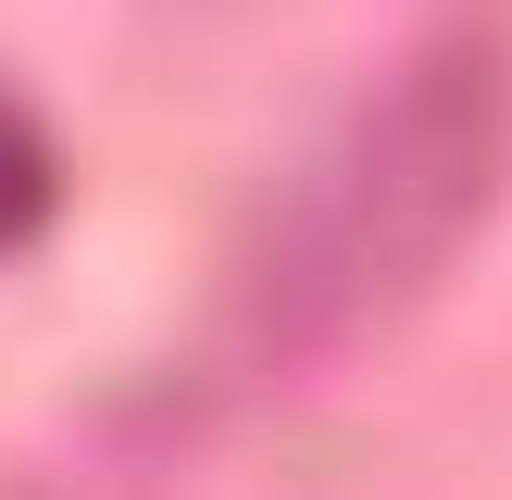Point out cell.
<instances>
[{
  "label": "cell",
  "mask_w": 512,
  "mask_h": 500,
  "mask_svg": "<svg viewBox=\"0 0 512 500\" xmlns=\"http://www.w3.org/2000/svg\"><path fill=\"white\" fill-rule=\"evenodd\" d=\"M500 200H512V63L488 38H438L263 213L250 275H238L250 363L288 375V363H325V350L375 338L388 313H413L475 250V225Z\"/></svg>",
  "instance_id": "cell-1"
},
{
  "label": "cell",
  "mask_w": 512,
  "mask_h": 500,
  "mask_svg": "<svg viewBox=\"0 0 512 500\" xmlns=\"http://www.w3.org/2000/svg\"><path fill=\"white\" fill-rule=\"evenodd\" d=\"M50 213H63V150H50V125L0 88V250H25Z\"/></svg>",
  "instance_id": "cell-2"
}]
</instances>
